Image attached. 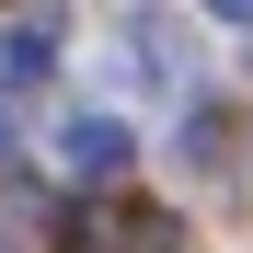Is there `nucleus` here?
Returning <instances> with one entry per match:
<instances>
[{
    "label": "nucleus",
    "instance_id": "obj_1",
    "mask_svg": "<svg viewBox=\"0 0 253 253\" xmlns=\"http://www.w3.org/2000/svg\"><path fill=\"white\" fill-rule=\"evenodd\" d=\"M58 161H69L81 184H115L126 161H138V138H126V115H104V104H81V115L58 126Z\"/></svg>",
    "mask_w": 253,
    "mask_h": 253
},
{
    "label": "nucleus",
    "instance_id": "obj_2",
    "mask_svg": "<svg viewBox=\"0 0 253 253\" xmlns=\"http://www.w3.org/2000/svg\"><path fill=\"white\" fill-rule=\"evenodd\" d=\"M126 46H138L126 69H150V81H184V69H196V35H173L161 12H138V35H126Z\"/></svg>",
    "mask_w": 253,
    "mask_h": 253
},
{
    "label": "nucleus",
    "instance_id": "obj_3",
    "mask_svg": "<svg viewBox=\"0 0 253 253\" xmlns=\"http://www.w3.org/2000/svg\"><path fill=\"white\" fill-rule=\"evenodd\" d=\"M46 46H58V23H12L0 35V81H46Z\"/></svg>",
    "mask_w": 253,
    "mask_h": 253
},
{
    "label": "nucleus",
    "instance_id": "obj_4",
    "mask_svg": "<svg viewBox=\"0 0 253 253\" xmlns=\"http://www.w3.org/2000/svg\"><path fill=\"white\" fill-rule=\"evenodd\" d=\"M126 253H184V219H161V207H138V219H126Z\"/></svg>",
    "mask_w": 253,
    "mask_h": 253
},
{
    "label": "nucleus",
    "instance_id": "obj_5",
    "mask_svg": "<svg viewBox=\"0 0 253 253\" xmlns=\"http://www.w3.org/2000/svg\"><path fill=\"white\" fill-rule=\"evenodd\" d=\"M173 150H184V161H196V173H207V161H219V115H207V104H196V115H184V138H173Z\"/></svg>",
    "mask_w": 253,
    "mask_h": 253
},
{
    "label": "nucleus",
    "instance_id": "obj_6",
    "mask_svg": "<svg viewBox=\"0 0 253 253\" xmlns=\"http://www.w3.org/2000/svg\"><path fill=\"white\" fill-rule=\"evenodd\" d=\"M207 12H219V23H253V0H207Z\"/></svg>",
    "mask_w": 253,
    "mask_h": 253
},
{
    "label": "nucleus",
    "instance_id": "obj_7",
    "mask_svg": "<svg viewBox=\"0 0 253 253\" xmlns=\"http://www.w3.org/2000/svg\"><path fill=\"white\" fill-rule=\"evenodd\" d=\"M0 150H12V126H0Z\"/></svg>",
    "mask_w": 253,
    "mask_h": 253
}]
</instances>
